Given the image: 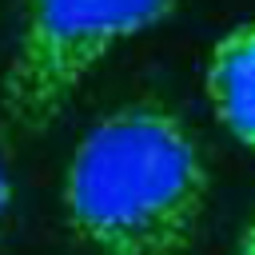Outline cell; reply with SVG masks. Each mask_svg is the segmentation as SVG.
I'll list each match as a JSON object with an SVG mask.
<instances>
[{
	"label": "cell",
	"mask_w": 255,
	"mask_h": 255,
	"mask_svg": "<svg viewBox=\"0 0 255 255\" xmlns=\"http://www.w3.org/2000/svg\"><path fill=\"white\" fill-rule=\"evenodd\" d=\"M211 171L187 120L159 96L104 112L60 179L68 231L96 255H187Z\"/></svg>",
	"instance_id": "1"
},
{
	"label": "cell",
	"mask_w": 255,
	"mask_h": 255,
	"mask_svg": "<svg viewBox=\"0 0 255 255\" xmlns=\"http://www.w3.org/2000/svg\"><path fill=\"white\" fill-rule=\"evenodd\" d=\"M179 0H24L0 112L16 131H44L76 88L128 40L163 24Z\"/></svg>",
	"instance_id": "2"
},
{
	"label": "cell",
	"mask_w": 255,
	"mask_h": 255,
	"mask_svg": "<svg viewBox=\"0 0 255 255\" xmlns=\"http://www.w3.org/2000/svg\"><path fill=\"white\" fill-rule=\"evenodd\" d=\"M203 96L231 139L255 151V20L227 28L203 60Z\"/></svg>",
	"instance_id": "3"
},
{
	"label": "cell",
	"mask_w": 255,
	"mask_h": 255,
	"mask_svg": "<svg viewBox=\"0 0 255 255\" xmlns=\"http://www.w3.org/2000/svg\"><path fill=\"white\" fill-rule=\"evenodd\" d=\"M12 199H16V191H12V175H8V167H4V159H0V227H4L8 211H12Z\"/></svg>",
	"instance_id": "4"
},
{
	"label": "cell",
	"mask_w": 255,
	"mask_h": 255,
	"mask_svg": "<svg viewBox=\"0 0 255 255\" xmlns=\"http://www.w3.org/2000/svg\"><path fill=\"white\" fill-rule=\"evenodd\" d=\"M235 255H255V215L243 223V231L235 239Z\"/></svg>",
	"instance_id": "5"
}]
</instances>
